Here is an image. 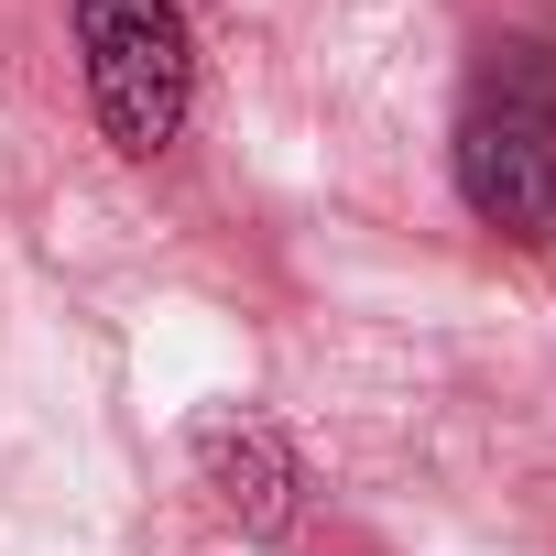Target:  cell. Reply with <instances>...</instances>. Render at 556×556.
Wrapping results in <instances>:
<instances>
[{"label":"cell","instance_id":"1","mask_svg":"<svg viewBox=\"0 0 556 556\" xmlns=\"http://www.w3.org/2000/svg\"><path fill=\"white\" fill-rule=\"evenodd\" d=\"M447 164L480 229L502 240H556V34H491L458 121H447Z\"/></svg>","mask_w":556,"mask_h":556},{"label":"cell","instance_id":"2","mask_svg":"<svg viewBox=\"0 0 556 556\" xmlns=\"http://www.w3.org/2000/svg\"><path fill=\"white\" fill-rule=\"evenodd\" d=\"M77 55H88V110L110 131V153L153 164L186 131L197 99V34L175 0H77Z\"/></svg>","mask_w":556,"mask_h":556},{"label":"cell","instance_id":"3","mask_svg":"<svg viewBox=\"0 0 556 556\" xmlns=\"http://www.w3.org/2000/svg\"><path fill=\"white\" fill-rule=\"evenodd\" d=\"M197 480L218 491V513H229L240 534H285L295 502H306V458L273 437L262 415H218V426H197Z\"/></svg>","mask_w":556,"mask_h":556}]
</instances>
